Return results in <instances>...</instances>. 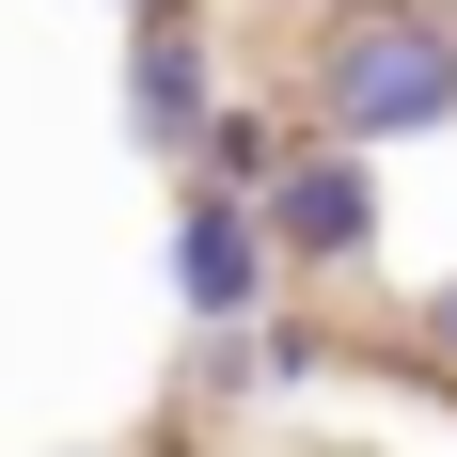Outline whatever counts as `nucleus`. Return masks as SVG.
Instances as JSON below:
<instances>
[{
    "label": "nucleus",
    "mask_w": 457,
    "mask_h": 457,
    "mask_svg": "<svg viewBox=\"0 0 457 457\" xmlns=\"http://www.w3.org/2000/svg\"><path fill=\"white\" fill-rule=\"evenodd\" d=\"M111 16H142V0H111Z\"/></svg>",
    "instance_id": "nucleus-7"
},
{
    "label": "nucleus",
    "mask_w": 457,
    "mask_h": 457,
    "mask_svg": "<svg viewBox=\"0 0 457 457\" xmlns=\"http://www.w3.org/2000/svg\"><path fill=\"white\" fill-rule=\"evenodd\" d=\"M205 111H221V47H205V16H189V0H142V16H127V142H142V158H189Z\"/></svg>",
    "instance_id": "nucleus-4"
},
{
    "label": "nucleus",
    "mask_w": 457,
    "mask_h": 457,
    "mask_svg": "<svg viewBox=\"0 0 457 457\" xmlns=\"http://www.w3.org/2000/svg\"><path fill=\"white\" fill-rule=\"evenodd\" d=\"M300 127L363 142V158L442 142L457 127V16L442 0H331L316 47H300Z\"/></svg>",
    "instance_id": "nucleus-1"
},
{
    "label": "nucleus",
    "mask_w": 457,
    "mask_h": 457,
    "mask_svg": "<svg viewBox=\"0 0 457 457\" xmlns=\"http://www.w3.org/2000/svg\"><path fill=\"white\" fill-rule=\"evenodd\" d=\"M269 158H284V111H237V95H221V111H205V142H189L174 174H205V189H253Z\"/></svg>",
    "instance_id": "nucleus-5"
},
{
    "label": "nucleus",
    "mask_w": 457,
    "mask_h": 457,
    "mask_svg": "<svg viewBox=\"0 0 457 457\" xmlns=\"http://www.w3.org/2000/svg\"><path fill=\"white\" fill-rule=\"evenodd\" d=\"M253 221H269V269H300V284L378 269V158L331 127H284V158L253 174Z\"/></svg>",
    "instance_id": "nucleus-2"
},
{
    "label": "nucleus",
    "mask_w": 457,
    "mask_h": 457,
    "mask_svg": "<svg viewBox=\"0 0 457 457\" xmlns=\"http://www.w3.org/2000/svg\"><path fill=\"white\" fill-rule=\"evenodd\" d=\"M411 331H426V363H457V269H442V284L411 300Z\"/></svg>",
    "instance_id": "nucleus-6"
},
{
    "label": "nucleus",
    "mask_w": 457,
    "mask_h": 457,
    "mask_svg": "<svg viewBox=\"0 0 457 457\" xmlns=\"http://www.w3.org/2000/svg\"><path fill=\"white\" fill-rule=\"evenodd\" d=\"M158 269H174V316H189V331H253L269 284H284L253 189H205V174H174V237H158Z\"/></svg>",
    "instance_id": "nucleus-3"
}]
</instances>
